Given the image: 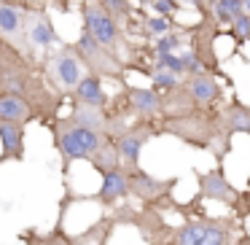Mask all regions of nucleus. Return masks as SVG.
I'll list each match as a JSON object with an SVG mask.
<instances>
[{
    "label": "nucleus",
    "instance_id": "nucleus-14",
    "mask_svg": "<svg viewBox=\"0 0 250 245\" xmlns=\"http://www.w3.org/2000/svg\"><path fill=\"white\" fill-rule=\"evenodd\" d=\"M113 100H119L135 119H162V92H156L153 87L146 89L124 84V89Z\"/></svg>",
    "mask_w": 250,
    "mask_h": 245
},
{
    "label": "nucleus",
    "instance_id": "nucleus-34",
    "mask_svg": "<svg viewBox=\"0 0 250 245\" xmlns=\"http://www.w3.org/2000/svg\"><path fill=\"white\" fill-rule=\"evenodd\" d=\"M151 8H153V14L167 17V19H172L178 14V3H172V0H151Z\"/></svg>",
    "mask_w": 250,
    "mask_h": 245
},
{
    "label": "nucleus",
    "instance_id": "nucleus-1",
    "mask_svg": "<svg viewBox=\"0 0 250 245\" xmlns=\"http://www.w3.org/2000/svg\"><path fill=\"white\" fill-rule=\"evenodd\" d=\"M0 94L24 97L35 108L38 124L43 127H51V121L65 105V97L51 89L38 62L3 38H0Z\"/></svg>",
    "mask_w": 250,
    "mask_h": 245
},
{
    "label": "nucleus",
    "instance_id": "nucleus-17",
    "mask_svg": "<svg viewBox=\"0 0 250 245\" xmlns=\"http://www.w3.org/2000/svg\"><path fill=\"white\" fill-rule=\"evenodd\" d=\"M24 124L0 119V164L6 162H24Z\"/></svg>",
    "mask_w": 250,
    "mask_h": 245
},
{
    "label": "nucleus",
    "instance_id": "nucleus-35",
    "mask_svg": "<svg viewBox=\"0 0 250 245\" xmlns=\"http://www.w3.org/2000/svg\"><path fill=\"white\" fill-rule=\"evenodd\" d=\"M234 213H237V218H239V221L250 216V189H248V191H242V200H239V207H237Z\"/></svg>",
    "mask_w": 250,
    "mask_h": 245
},
{
    "label": "nucleus",
    "instance_id": "nucleus-32",
    "mask_svg": "<svg viewBox=\"0 0 250 245\" xmlns=\"http://www.w3.org/2000/svg\"><path fill=\"white\" fill-rule=\"evenodd\" d=\"M151 67H159V70H169L175 76H180L186 81V70H183V60H180V51L178 54H153Z\"/></svg>",
    "mask_w": 250,
    "mask_h": 245
},
{
    "label": "nucleus",
    "instance_id": "nucleus-24",
    "mask_svg": "<svg viewBox=\"0 0 250 245\" xmlns=\"http://www.w3.org/2000/svg\"><path fill=\"white\" fill-rule=\"evenodd\" d=\"M70 100H78V103H86V105H97V108H108V103H110L108 92L103 89V78L92 76V73H86L81 78V84L76 87Z\"/></svg>",
    "mask_w": 250,
    "mask_h": 245
},
{
    "label": "nucleus",
    "instance_id": "nucleus-5",
    "mask_svg": "<svg viewBox=\"0 0 250 245\" xmlns=\"http://www.w3.org/2000/svg\"><path fill=\"white\" fill-rule=\"evenodd\" d=\"M242 234V221L226 216H194L172 229V245H234Z\"/></svg>",
    "mask_w": 250,
    "mask_h": 245
},
{
    "label": "nucleus",
    "instance_id": "nucleus-2",
    "mask_svg": "<svg viewBox=\"0 0 250 245\" xmlns=\"http://www.w3.org/2000/svg\"><path fill=\"white\" fill-rule=\"evenodd\" d=\"M159 124H162V135H172L183 140L186 146L212 154L215 164H223V159L231 151L234 135L223 124L221 105L218 108H196L183 116H169V119H162Z\"/></svg>",
    "mask_w": 250,
    "mask_h": 245
},
{
    "label": "nucleus",
    "instance_id": "nucleus-27",
    "mask_svg": "<svg viewBox=\"0 0 250 245\" xmlns=\"http://www.w3.org/2000/svg\"><path fill=\"white\" fill-rule=\"evenodd\" d=\"M180 46H188V27L183 30H169L167 35L153 41V54H178Z\"/></svg>",
    "mask_w": 250,
    "mask_h": 245
},
{
    "label": "nucleus",
    "instance_id": "nucleus-23",
    "mask_svg": "<svg viewBox=\"0 0 250 245\" xmlns=\"http://www.w3.org/2000/svg\"><path fill=\"white\" fill-rule=\"evenodd\" d=\"M191 111H196V103H194V97H191L186 81L162 94V119H169V116H183V113H191Z\"/></svg>",
    "mask_w": 250,
    "mask_h": 245
},
{
    "label": "nucleus",
    "instance_id": "nucleus-8",
    "mask_svg": "<svg viewBox=\"0 0 250 245\" xmlns=\"http://www.w3.org/2000/svg\"><path fill=\"white\" fill-rule=\"evenodd\" d=\"M178 186V178H156V175L146 173L143 167L129 173V197L137 200L140 205L159 207V210H178V202L172 200V191Z\"/></svg>",
    "mask_w": 250,
    "mask_h": 245
},
{
    "label": "nucleus",
    "instance_id": "nucleus-39",
    "mask_svg": "<svg viewBox=\"0 0 250 245\" xmlns=\"http://www.w3.org/2000/svg\"><path fill=\"white\" fill-rule=\"evenodd\" d=\"M202 3H210V0H202Z\"/></svg>",
    "mask_w": 250,
    "mask_h": 245
},
{
    "label": "nucleus",
    "instance_id": "nucleus-13",
    "mask_svg": "<svg viewBox=\"0 0 250 245\" xmlns=\"http://www.w3.org/2000/svg\"><path fill=\"white\" fill-rule=\"evenodd\" d=\"M124 200H129V173H126L124 167L113 170V173H105L103 175V186H100V191H94V194L73 197L70 191L65 194L67 205H70V202H97L100 207H105V210L116 207Z\"/></svg>",
    "mask_w": 250,
    "mask_h": 245
},
{
    "label": "nucleus",
    "instance_id": "nucleus-30",
    "mask_svg": "<svg viewBox=\"0 0 250 245\" xmlns=\"http://www.w3.org/2000/svg\"><path fill=\"white\" fill-rule=\"evenodd\" d=\"M169 30H172V19L159 17V14H153V17H148L146 22H143V35H146V38H151V41L167 35Z\"/></svg>",
    "mask_w": 250,
    "mask_h": 245
},
{
    "label": "nucleus",
    "instance_id": "nucleus-11",
    "mask_svg": "<svg viewBox=\"0 0 250 245\" xmlns=\"http://www.w3.org/2000/svg\"><path fill=\"white\" fill-rule=\"evenodd\" d=\"M24 35H27L30 57L38 65L57 44H62L54 30V22H51V14L46 8H27V14H24Z\"/></svg>",
    "mask_w": 250,
    "mask_h": 245
},
{
    "label": "nucleus",
    "instance_id": "nucleus-16",
    "mask_svg": "<svg viewBox=\"0 0 250 245\" xmlns=\"http://www.w3.org/2000/svg\"><path fill=\"white\" fill-rule=\"evenodd\" d=\"M186 87H188L196 108H218L223 103V87L215 73H194V76L186 78Z\"/></svg>",
    "mask_w": 250,
    "mask_h": 245
},
{
    "label": "nucleus",
    "instance_id": "nucleus-3",
    "mask_svg": "<svg viewBox=\"0 0 250 245\" xmlns=\"http://www.w3.org/2000/svg\"><path fill=\"white\" fill-rule=\"evenodd\" d=\"M78 14H81V30H86L100 46L116 54L126 65V70H140L146 73L148 65H143V54L137 51V46H132V41L126 38V27L97 3V0H78Z\"/></svg>",
    "mask_w": 250,
    "mask_h": 245
},
{
    "label": "nucleus",
    "instance_id": "nucleus-12",
    "mask_svg": "<svg viewBox=\"0 0 250 245\" xmlns=\"http://www.w3.org/2000/svg\"><path fill=\"white\" fill-rule=\"evenodd\" d=\"M194 175H196V186H199V191H196L199 200L221 202V205L229 207V210H237V207H239L242 191H239L237 186L226 178L223 164H215L212 170H205V173H202V170H194Z\"/></svg>",
    "mask_w": 250,
    "mask_h": 245
},
{
    "label": "nucleus",
    "instance_id": "nucleus-26",
    "mask_svg": "<svg viewBox=\"0 0 250 245\" xmlns=\"http://www.w3.org/2000/svg\"><path fill=\"white\" fill-rule=\"evenodd\" d=\"M207 6H210L212 17H215V22L221 24V27H231L234 19L245 14L242 0H210Z\"/></svg>",
    "mask_w": 250,
    "mask_h": 245
},
{
    "label": "nucleus",
    "instance_id": "nucleus-19",
    "mask_svg": "<svg viewBox=\"0 0 250 245\" xmlns=\"http://www.w3.org/2000/svg\"><path fill=\"white\" fill-rule=\"evenodd\" d=\"M67 213V202H62L60 207V218H57V223L49 229V232H38V229H27L24 234H19V240H22V245H73V234L65 232V226H62V218H65Z\"/></svg>",
    "mask_w": 250,
    "mask_h": 245
},
{
    "label": "nucleus",
    "instance_id": "nucleus-31",
    "mask_svg": "<svg viewBox=\"0 0 250 245\" xmlns=\"http://www.w3.org/2000/svg\"><path fill=\"white\" fill-rule=\"evenodd\" d=\"M14 6H22V8H46V11H60V14H70L73 6L70 0H8Z\"/></svg>",
    "mask_w": 250,
    "mask_h": 245
},
{
    "label": "nucleus",
    "instance_id": "nucleus-29",
    "mask_svg": "<svg viewBox=\"0 0 250 245\" xmlns=\"http://www.w3.org/2000/svg\"><path fill=\"white\" fill-rule=\"evenodd\" d=\"M97 3L103 8H108L124 27H129V22L135 19V6H132L129 0H97Z\"/></svg>",
    "mask_w": 250,
    "mask_h": 245
},
{
    "label": "nucleus",
    "instance_id": "nucleus-18",
    "mask_svg": "<svg viewBox=\"0 0 250 245\" xmlns=\"http://www.w3.org/2000/svg\"><path fill=\"white\" fill-rule=\"evenodd\" d=\"M70 119L76 121V124L86 127V130L100 132V135H108L110 137V116H108V108H97V105H86V103L73 100V103H70Z\"/></svg>",
    "mask_w": 250,
    "mask_h": 245
},
{
    "label": "nucleus",
    "instance_id": "nucleus-20",
    "mask_svg": "<svg viewBox=\"0 0 250 245\" xmlns=\"http://www.w3.org/2000/svg\"><path fill=\"white\" fill-rule=\"evenodd\" d=\"M221 116H223V124L229 127L231 135H248L250 137V105H245L237 94L221 103Z\"/></svg>",
    "mask_w": 250,
    "mask_h": 245
},
{
    "label": "nucleus",
    "instance_id": "nucleus-22",
    "mask_svg": "<svg viewBox=\"0 0 250 245\" xmlns=\"http://www.w3.org/2000/svg\"><path fill=\"white\" fill-rule=\"evenodd\" d=\"M0 119L6 121H17V124H38V116L35 108L19 94H0Z\"/></svg>",
    "mask_w": 250,
    "mask_h": 245
},
{
    "label": "nucleus",
    "instance_id": "nucleus-25",
    "mask_svg": "<svg viewBox=\"0 0 250 245\" xmlns=\"http://www.w3.org/2000/svg\"><path fill=\"white\" fill-rule=\"evenodd\" d=\"M89 164H92V167L97 170L100 175L113 173V170L121 167V154H119V148H116V140H113V137H108V140H105L103 146H100L97 151L92 154V156H89Z\"/></svg>",
    "mask_w": 250,
    "mask_h": 245
},
{
    "label": "nucleus",
    "instance_id": "nucleus-21",
    "mask_svg": "<svg viewBox=\"0 0 250 245\" xmlns=\"http://www.w3.org/2000/svg\"><path fill=\"white\" fill-rule=\"evenodd\" d=\"M116 218L110 216V210H105L92 226H86L83 232L73 234V245H108L110 234L116 232Z\"/></svg>",
    "mask_w": 250,
    "mask_h": 245
},
{
    "label": "nucleus",
    "instance_id": "nucleus-36",
    "mask_svg": "<svg viewBox=\"0 0 250 245\" xmlns=\"http://www.w3.org/2000/svg\"><path fill=\"white\" fill-rule=\"evenodd\" d=\"M234 245H250V234H248V232H242V234L237 237V243H234Z\"/></svg>",
    "mask_w": 250,
    "mask_h": 245
},
{
    "label": "nucleus",
    "instance_id": "nucleus-6",
    "mask_svg": "<svg viewBox=\"0 0 250 245\" xmlns=\"http://www.w3.org/2000/svg\"><path fill=\"white\" fill-rule=\"evenodd\" d=\"M41 70H43L46 81L51 84V89L60 92L62 97H73V92H76V87L81 84V78L89 73L86 65H83V60L78 57L76 46L65 44V41L57 44L54 49L43 57Z\"/></svg>",
    "mask_w": 250,
    "mask_h": 245
},
{
    "label": "nucleus",
    "instance_id": "nucleus-33",
    "mask_svg": "<svg viewBox=\"0 0 250 245\" xmlns=\"http://www.w3.org/2000/svg\"><path fill=\"white\" fill-rule=\"evenodd\" d=\"M229 33H231V38L237 41V44H248L250 41V14H242V17L234 19Z\"/></svg>",
    "mask_w": 250,
    "mask_h": 245
},
{
    "label": "nucleus",
    "instance_id": "nucleus-4",
    "mask_svg": "<svg viewBox=\"0 0 250 245\" xmlns=\"http://www.w3.org/2000/svg\"><path fill=\"white\" fill-rule=\"evenodd\" d=\"M49 130H51L54 148L62 159V175L70 173L73 162H89V156L108 140V135H100V132H92V130H86V127L76 124V121L70 119V113L57 116Z\"/></svg>",
    "mask_w": 250,
    "mask_h": 245
},
{
    "label": "nucleus",
    "instance_id": "nucleus-28",
    "mask_svg": "<svg viewBox=\"0 0 250 245\" xmlns=\"http://www.w3.org/2000/svg\"><path fill=\"white\" fill-rule=\"evenodd\" d=\"M146 76L151 78V87L156 89V92H162V94L169 92V89H175L178 84H183L180 76H175V73H169V70H159V67H151V65H148Z\"/></svg>",
    "mask_w": 250,
    "mask_h": 245
},
{
    "label": "nucleus",
    "instance_id": "nucleus-15",
    "mask_svg": "<svg viewBox=\"0 0 250 245\" xmlns=\"http://www.w3.org/2000/svg\"><path fill=\"white\" fill-rule=\"evenodd\" d=\"M24 14L27 8L22 6H14L8 0H0V38L8 41L11 46H17L19 51L30 57L27 49V35H24ZM33 60V57H30Z\"/></svg>",
    "mask_w": 250,
    "mask_h": 245
},
{
    "label": "nucleus",
    "instance_id": "nucleus-9",
    "mask_svg": "<svg viewBox=\"0 0 250 245\" xmlns=\"http://www.w3.org/2000/svg\"><path fill=\"white\" fill-rule=\"evenodd\" d=\"M73 46H76L78 57L83 60V65H86V70L92 73V76H100L103 81L105 78H108V81H119L121 87L126 84L124 81L126 78V65L116 54H110L105 46H100L86 30H81V35H78V41Z\"/></svg>",
    "mask_w": 250,
    "mask_h": 245
},
{
    "label": "nucleus",
    "instance_id": "nucleus-10",
    "mask_svg": "<svg viewBox=\"0 0 250 245\" xmlns=\"http://www.w3.org/2000/svg\"><path fill=\"white\" fill-rule=\"evenodd\" d=\"M159 121L162 119H135L119 137H113L116 148H119V154H121V167H124L126 173L140 167L143 146H146L151 137L162 135V124H159Z\"/></svg>",
    "mask_w": 250,
    "mask_h": 245
},
{
    "label": "nucleus",
    "instance_id": "nucleus-40",
    "mask_svg": "<svg viewBox=\"0 0 250 245\" xmlns=\"http://www.w3.org/2000/svg\"><path fill=\"white\" fill-rule=\"evenodd\" d=\"M172 3H178V0H172Z\"/></svg>",
    "mask_w": 250,
    "mask_h": 245
},
{
    "label": "nucleus",
    "instance_id": "nucleus-38",
    "mask_svg": "<svg viewBox=\"0 0 250 245\" xmlns=\"http://www.w3.org/2000/svg\"><path fill=\"white\" fill-rule=\"evenodd\" d=\"M159 245H172V243H159Z\"/></svg>",
    "mask_w": 250,
    "mask_h": 245
},
{
    "label": "nucleus",
    "instance_id": "nucleus-37",
    "mask_svg": "<svg viewBox=\"0 0 250 245\" xmlns=\"http://www.w3.org/2000/svg\"><path fill=\"white\" fill-rule=\"evenodd\" d=\"M242 6H245V14H250V0H242Z\"/></svg>",
    "mask_w": 250,
    "mask_h": 245
},
{
    "label": "nucleus",
    "instance_id": "nucleus-7",
    "mask_svg": "<svg viewBox=\"0 0 250 245\" xmlns=\"http://www.w3.org/2000/svg\"><path fill=\"white\" fill-rule=\"evenodd\" d=\"M194 6L199 8L202 19L188 27V49L194 51V57L199 60V65L205 67L207 73H215L218 78L223 76L221 73V60H218V51H215V41L221 35V24L215 22L210 6L202 3V0H194Z\"/></svg>",
    "mask_w": 250,
    "mask_h": 245
}]
</instances>
